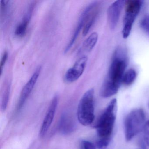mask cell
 I'll return each mask as SVG.
<instances>
[{"label": "cell", "instance_id": "e0dca14e", "mask_svg": "<svg viewBox=\"0 0 149 149\" xmlns=\"http://www.w3.org/2000/svg\"><path fill=\"white\" fill-rule=\"evenodd\" d=\"M139 26L145 33L149 37V15H145L139 22Z\"/></svg>", "mask_w": 149, "mask_h": 149}, {"label": "cell", "instance_id": "4fadbf2b", "mask_svg": "<svg viewBox=\"0 0 149 149\" xmlns=\"http://www.w3.org/2000/svg\"><path fill=\"white\" fill-rule=\"evenodd\" d=\"M98 37L97 33L94 32L91 33L84 42L82 49L88 52L91 51L97 42Z\"/></svg>", "mask_w": 149, "mask_h": 149}, {"label": "cell", "instance_id": "5bb4252c", "mask_svg": "<svg viewBox=\"0 0 149 149\" xmlns=\"http://www.w3.org/2000/svg\"><path fill=\"white\" fill-rule=\"evenodd\" d=\"M137 73L133 69H130L125 72L123 78L122 83L126 86L131 85L136 80Z\"/></svg>", "mask_w": 149, "mask_h": 149}, {"label": "cell", "instance_id": "7c38bea8", "mask_svg": "<svg viewBox=\"0 0 149 149\" xmlns=\"http://www.w3.org/2000/svg\"><path fill=\"white\" fill-rule=\"evenodd\" d=\"M59 128L63 134H68L71 132L74 128V124L70 118L67 115H63L60 121Z\"/></svg>", "mask_w": 149, "mask_h": 149}, {"label": "cell", "instance_id": "277c9868", "mask_svg": "<svg viewBox=\"0 0 149 149\" xmlns=\"http://www.w3.org/2000/svg\"><path fill=\"white\" fill-rule=\"evenodd\" d=\"M77 114L78 121L84 126L91 124L94 121V89L87 91L81 98L78 104Z\"/></svg>", "mask_w": 149, "mask_h": 149}, {"label": "cell", "instance_id": "9c48e42d", "mask_svg": "<svg viewBox=\"0 0 149 149\" xmlns=\"http://www.w3.org/2000/svg\"><path fill=\"white\" fill-rule=\"evenodd\" d=\"M58 104V97L57 96L54 97L49 107L42 125L40 130V136L43 137L48 132L54 120L55 114Z\"/></svg>", "mask_w": 149, "mask_h": 149}, {"label": "cell", "instance_id": "ac0fdd59", "mask_svg": "<svg viewBox=\"0 0 149 149\" xmlns=\"http://www.w3.org/2000/svg\"><path fill=\"white\" fill-rule=\"evenodd\" d=\"M81 149H97V147L96 146L91 142L83 140L81 142Z\"/></svg>", "mask_w": 149, "mask_h": 149}, {"label": "cell", "instance_id": "7a4b0ae2", "mask_svg": "<svg viewBox=\"0 0 149 149\" xmlns=\"http://www.w3.org/2000/svg\"><path fill=\"white\" fill-rule=\"evenodd\" d=\"M117 112V102L114 98L109 102L95 126L99 139L112 138Z\"/></svg>", "mask_w": 149, "mask_h": 149}, {"label": "cell", "instance_id": "44dd1931", "mask_svg": "<svg viewBox=\"0 0 149 149\" xmlns=\"http://www.w3.org/2000/svg\"><path fill=\"white\" fill-rule=\"evenodd\" d=\"M148 106H149V102H148Z\"/></svg>", "mask_w": 149, "mask_h": 149}, {"label": "cell", "instance_id": "9a60e30c", "mask_svg": "<svg viewBox=\"0 0 149 149\" xmlns=\"http://www.w3.org/2000/svg\"><path fill=\"white\" fill-rule=\"evenodd\" d=\"M10 93V85L9 84H7L4 88L2 95V100H1V108L3 111L6 110L8 106L9 96Z\"/></svg>", "mask_w": 149, "mask_h": 149}, {"label": "cell", "instance_id": "3957f363", "mask_svg": "<svg viewBox=\"0 0 149 149\" xmlns=\"http://www.w3.org/2000/svg\"><path fill=\"white\" fill-rule=\"evenodd\" d=\"M145 115L142 109H136L131 111L125 120V135L127 141L131 140L142 130L145 125Z\"/></svg>", "mask_w": 149, "mask_h": 149}, {"label": "cell", "instance_id": "8fae6325", "mask_svg": "<svg viewBox=\"0 0 149 149\" xmlns=\"http://www.w3.org/2000/svg\"><path fill=\"white\" fill-rule=\"evenodd\" d=\"M34 8V4H32L28 8L27 11L24 15L21 22L15 28V34L16 36L21 37L26 34L29 22L31 20Z\"/></svg>", "mask_w": 149, "mask_h": 149}, {"label": "cell", "instance_id": "6da1fadb", "mask_svg": "<svg viewBox=\"0 0 149 149\" xmlns=\"http://www.w3.org/2000/svg\"><path fill=\"white\" fill-rule=\"evenodd\" d=\"M127 64L125 52L120 49L117 50L113 56L108 74L101 87V97L108 98L117 93L122 84Z\"/></svg>", "mask_w": 149, "mask_h": 149}, {"label": "cell", "instance_id": "d6986e66", "mask_svg": "<svg viewBox=\"0 0 149 149\" xmlns=\"http://www.w3.org/2000/svg\"><path fill=\"white\" fill-rule=\"evenodd\" d=\"M143 130L145 141L149 147V120L146 123Z\"/></svg>", "mask_w": 149, "mask_h": 149}, {"label": "cell", "instance_id": "8992f818", "mask_svg": "<svg viewBox=\"0 0 149 149\" xmlns=\"http://www.w3.org/2000/svg\"><path fill=\"white\" fill-rule=\"evenodd\" d=\"M125 3V1L118 0L113 2L108 8L107 19L110 29H115L119 21L121 12Z\"/></svg>", "mask_w": 149, "mask_h": 149}, {"label": "cell", "instance_id": "5b68a950", "mask_svg": "<svg viewBox=\"0 0 149 149\" xmlns=\"http://www.w3.org/2000/svg\"><path fill=\"white\" fill-rule=\"evenodd\" d=\"M125 13L123 23L122 35L124 39L129 37L134 22L141 10L143 1L139 0L125 1Z\"/></svg>", "mask_w": 149, "mask_h": 149}, {"label": "cell", "instance_id": "30bf717a", "mask_svg": "<svg viewBox=\"0 0 149 149\" xmlns=\"http://www.w3.org/2000/svg\"><path fill=\"white\" fill-rule=\"evenodd\" d=\"M90 8L91 5L90 4L85 8V9L84 10L83 12L82 13L79 21H78V23H77L74 32V34H73V36L71 37V39L70 40L68 44V45L66 46V48H65V50H64V53L65 54L68 53L70 49L72 47L76 41L78 37L81 30H82V29H83L85 21H86L88 14L89 12Z\"/></svg>", "mask_w": 149, "mask_h": 149}, {"label": "cell", "instance_id": "ffe728a7", "mask_svg": "<svg viewBox=\"0 0 149 149\" xmlns=\"http://www.w3.org/2000/svg\"><path fill=\"white\" fill-rule=\"evenodd\" d=\"M8 51H6L3 53V55L1 58V74H2V71H3V68L4 66L6 63L8 58Z\"/></svg>", "mask_w": 149, "mask_h": 149}, {"label": "cell", "instance_id": "52a82bcc", "mask_svg": "<svg viewBox=\"0 0 149 149\" xmlns=\"http://www.w3.org/2000/svg\"><path fill=\"white\" fill-rule=\"evenodd\" d=\"M87 61V56H83L77 61L74 66L68 70L65 74V80L68 82L72 83L78 80L84 72Z\"/></svg>", "mask_w": 149, "mask_h": 149}, {"label": "cell", "instance_id": "ba28073f", "mask_svg": "<svg viewBox=\"0 0 149 149\" xmlns=\"http://www.w3.org/2000/svg\"><path fill=\"white\" fill-rule=\"evenodd\" d=\"M41 71V67L40 66L36 68L31 78L22 88L21 92L19 102H18V109H20L22 108L27 99L28 97L33 89L34 87L36 84L37 80L40 74Z\"/></svg>", "mask_w": 149, "mask_h": 149}, {"label": "cell", "instance_id": "2e32d148", "mask_svg": "<svg viewBox=\"0 0 149 149\" xmlns=\"http://www.w3.org/2000/svg\"><path fill=\"white\" fill-rule=\"evenodd\" d=\"M112 138L99 139L97 142V148L98 149H111L113 145Z\"/></svg>", "mask_w": 149, "mask_h": 149}]
</instances>
